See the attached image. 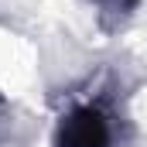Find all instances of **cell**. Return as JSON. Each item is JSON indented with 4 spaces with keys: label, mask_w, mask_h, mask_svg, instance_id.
Here are the masks:
<instances>
[{
    "label": "cell",
    "mask_w": 147,
    "mask_h": 147,
    "mask_svg": "<svg viewBox=\"0 0 147 147\" xmlns=\"http://www.w3.org/2000/svg\"><path fill=\"white\" fill-rule=\"evenodd\" d=\"M51 147H113V120L99 103H75L58 116Z\"/></svg>",
    "instance_id": "cell-1"
},
{
    "label": "cell",
    "mask_w": 147,
    "mask_h": 147,
    "mask_svg": "<svg viewBox=\"0 0 147 147\" xmlns=\"http://www.w3.org/2000/svg\"><path fill=\"white\" fill-rule=\"evenodd\" d=\"M92 7H96V21H99V28L103 31H120L137 10H140V3L144 0H89Z\"/></svg>",
    "instance_id": "cell-2"
}]
</instances>
